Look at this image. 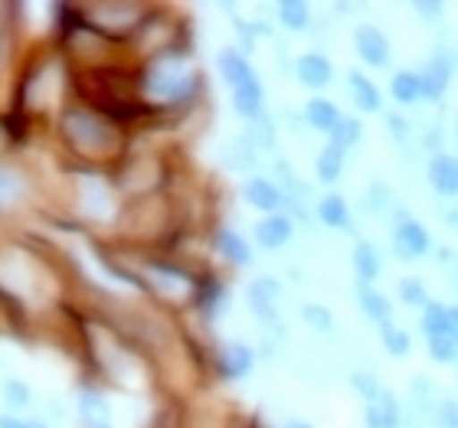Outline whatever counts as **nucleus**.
I'll use <instances>...</instances> for the list:
<instances>
[{
	"mask_svg": "<svg viewBox=\"0 0 458 428\" xmlns=\"http://www.w3.org/2000/svg\"><path fill=\"white\" fill-rule=\"evenodd\" d=\"M288 222L285 219H266V222H259V242H262V246H282V242H285L288 239Z\"/></svg>",
	"mask_w": 458,
	"mask_h": 428,
	"instance_id": "nucleus-12",
	"label": "nucleus"
},
{
	"mask_svg": "<svg viewBox=\"0 0 458 428\" xmlns=\"http://www.w3.org/2000/svg\"><path fill=\"white\" fill-rule=\"evenodd\" d=\"M449 333L455 337V343H458V307H452V311H449Z\"/></svg>",
	"mask_w": 458,
	"mask_h": 428,
	"instance_id": "nucleus-29",
	"label": "nucleus"
},
{
	"mask_svg": "<svg viewBox=\"0 0 458 428\" xmlns=\"http://www.w3.org/2000/svg\"><path fill=\"white\" fill-rule=\"evenodd\" d=\"M259 102H262V92H259L256 82H246V86L236 88V108L242 114H256L259 112Z\"/></svg>",
	"mask_w": 458,
	"mask_h": 428,
	"instance_id": "nucleus-17",
	"label": "nucleus"
},
{
	"mask_svg": "<svg viewBox=\"0 0 458 428\" xmlns=\"http://www.w3.org/2000/svg\"><path fill=\"white\" fill-rule=\"evenodd\" d=\"M429 183L439 193H445V197L458 193V157H449V154L436 157L429 164Z\"/></svg>",
	"mask_w": 458,
	"mask_h": 428,
	"instance_id": "nucleus-3",
	"label": "nucleus"
},
{
	"mask_svg": "<svg viewBox=\"0 0 458 428\" xmlns=\"http://www.w3.org/2000/svg\"><path fill=\"white\" fill-rule=\"evenodd\" d=\"M383 343H386V350H390L393 357H403V353L410 350V337L403 331H396V327H386V331H383Z\"/></svg>",
	"mask_w": 458,
	"mask_h": 428,
	"instance_id": "nucleus-20",
	"label": "nucleus"
},
{
	"mask_svg": "<svg viewBox=\"0 0 458 428\" xmlns=\"http://www.w3.org/2000/svg\"><path fill=\"white\" fill-rule=\"evenodd\" d=\"M10 396H13V399H17V402L27 399V392H23V386H20V382H13V386H10Z\"/></svg>",
	"mask_w": 458,
	"mask_h": 428,
	"instance_id": "nucleus-30",
	"label": "nucleus"
},
{
	"mask_svg": "<svg viewBox=\"0 0 458 428\" xmlns=\"http://www.w3.org/2000/svg\"><path fill=\"white\" fill-rule=\"evenodd\" d=\"M341 164H344V154L341 147H331V151L321 154V161H318V173H321V180H337L341 177Z\"/></svg>",
	"mask_w": 458,
	"mask_h": 428,
	"instance_id": "nucleus-16",
	"label": "nucleus"
},
{
	"mask_svg": "<svg viewBox=\"0 0 458 428\" xmlns=\"http://www.w3.org/2000/svg\"><path fill=\"white\" fill-rule=\"evenodd\" d=\"M282 17H285V23L292 29H301V27H305L308 10L301 7V4H282Z\"/></svg>",
	"mask_w": 458,
	"mask_h": 428,
	"instance_id": "nucleus-23",
	"label": "nucleus"
},
{
	"mask_svg": "<svg viewBox=\"0 0 458 428\" xmlns=\"http://www.w3.org/2000/svg\"><path fill=\"white\" fill-rule=\"evenodd\" d=\"M305 317L315 323V327H321V331H327V327H331V315H327L325 307H308Z\"/></svg>",
	"mask_w": 458,
	"mask_h": 428,
	"instance_id": "nucleus-25",
	"label": "nucleus"
},
{
	"mask_svg": "<svg viewBox=\"0 0 458 428\" xmlns=\"http://www.w3.org/2000/svg\"><path fill=\"white\" fill-rule=\"evenodd\" d=\"M347 86H351V92H353V102H357L363 112H377V108H380V92H377V86H373L367 76H360V72H351Z\"/></svg>",
	"mask_w": 458,
	"mask_h": 428,
	"instance_id": "nucleus-5",
	"label": "nucleus"
},
{
	"mask_svg": "<svg viewBox=\"0 0 458 428\" xmlns=\"http://www.w3.org/2000/svg\"><path fill=\"white\" fill-rule=\"evenodd\" d=\"M220 66H223V72H226V79L236 88L246 86V82H252V72H249V66L236 56V53H226V56L220 59Z\"/></svg>",
	"mask_w": 458,
	"mask_h": 428,
	"instance_id": "nucleus-13",
	"label": "nucleus"
},
{
	"mask_svg": "<svg viewBox=\"0 0 458 428\" xmlns=\"http://www.w3.org/2000/svg\"><path fill=\"white\" fill-rule=\"evenodd\" d=\"M288 428H311V425H301V422H292Z\"/></svg>",
	"mask_w": 458,
	"mask_h": 428,
	"instance_id": "nucleus-31",
	"label": "nucleus"
},
{
	"mask_svg": "<svg viewBox=\"0 0 458 428\" xmlns=\"http://www.w3.org/2000/svg\"><path fill=\"white\" fill-rule=\"evenodd\" d=\"M308 122L315 124V128H321V131H335L337 122H341V114H337V108L331 105V102L315 98V102L308 105Z\"/></svg>",
	"mask_w": 458,
	"mask_h": 428,
	"instance_id": "nucleus-9",
	"label": "nucleus"
},
{
	"mask_svg": "<svg viewBox=\"0 0 458 428\" xmlns=\"http://www.w3.org/2000/svg\"><path fill=\"white\" fill-rule=\"evenodd\" d=\"M420 79H422V96H442V88L449 86V66L439 63V59H432Z\"/></svg>",
	"mask_w": 458,
	"mask_h": 428,
	"instance_id": "nucleus-8",
	"label": "nucleus"
},
{
	"mask_svg": "<svg viewBox=\"0 0 458 428\" xmlns=\"http://www.w3.org/2000/svg\"><path fill=\"white\" fill-rule=\"evenodd\" d=\"M400 295L410 305H426V291H422L420 281H400Z\"/></svg>",
	"mask_w": 458,
	"mask_h": 428,
	"instance_id": "nucleus-24",
	"label": "nucleus"
},
{
	"mask_svg": "<svg viewBox=\"0 0 458 428\" xmlns=\"http://www.w3.org/2000/svg\"><path fill=\"white\" fill-rule=\"evenodd\" d=\"M318 213H321V219H325L327 226H347V206H344L341 197H325Z\"/></svg>",
	"mask_w": 458,
	"mask_h": 428,
	"instance_id": "nucleus-15",
	"label": "nucleus"
},
{
	"mask_svg": "<svg viewBox=\"0 0 458 428\" xmlns=\"http://www.w3.org/2000/svg\"><path fill=\"white\" fill-rule=\"evenodd\" d=\"M429 350L439 363H452L458 357V343L452 333H429Z\"/></svg>",
	"mask_w": 458,
	"mask_h": 428,
	"instance_id": "nucleus-14",
	"label": "nucleus"
},
{
	"mask_svg": "<svg viewBox=\"0 0 458 428\" xmlns=\"http://www.w3.org/2000/svg\"><path fill=\"white\" fill-rule=\"evenodd\" d=\"M393 96L403 105H416L422 96V79L416 72H400V76L393 79Z\"/></svg>",
	"mask_w": 458,
	"mask_h": 428,
	"instance_id": "nucleus-7",
	"label": "nucleus"
},
{
	"mask_svg": "<svg viewBox=\"0 0 458 428\" xmlns=\"http://www.w3.org/2000/svg\"><path fill=\"white\" fill-rule=\"evenodd\" d=\"M246 200L252 203V206H259V210H276L278 203H282V193L272 187L268 180H249L246 183Z\"/></svg>",
	"mask_w": 458,
	"mask_h": 428,
	"instance_id": "nucleus-6",
	"label": "nucleus"
},
{
	"mask_svg": "<svg viewBox=\"0 0 458 428\" xmlns=\"http://www.w3.org/2000/svg\"><path fill=\"white\" fill-rule=\"evenodd\" d=\"M396 252L403 258H422L429 252V232L412 222V219H403L400 229H396Z\"/></svg>",
	"mask_w": 458,
	"mask_h": 428,
	"instance_id": "nucleus-1",
	"label": "nucleus"
},
{
	"mask_svg": "<svg viewBox=\"0 0 458 428\" xmlns=\"http://www.w3.org/2000/svg\"><path fill=\"white\" fill-rule=\"evenodd\" d=\"M331 134H335V147H341V151H344V147L357 144V138H360V124H357V122H344V118H341V122H337V128Z\"/></svg>",
	"mask_w": 458,
	"mask_h": 428,
	"instance_id": "nucleus-19",
	"label": "nucleus"
},
{
	"mask_svg": "<svg viewBox=\"0 0 458 428\" xmlns=\"http://www.w3.org/2000/svg\"><path fill=\"white\" fill-rule=\"evenodd\" d=\"M357 49L370 66H386L390 63V46L377 27H360L357 29Z\"/></svg>",
	"mask_w": 458,
	"mask_h": 428,
	"instance_id": "nucleus-2",
	"label": "nucleus"
},
{
	"mask_svg": "<svg viewBox=\"0 0 458 428\" xmlns=\"http://www.w3.org/2000/svg\"><path fill=\"white\" fill-rule=\"evenodd\" d=\"M360 305L367 311V317H373V321H390V301L383 295H377L373 288L367 285L360 288Z\"/></svg>",
	"mask_w": 458,
	"mask_h": 428,
	"instance_id": "nucleus-11",
	"label": "nucleus"
},
{
	"mask_svg": "<svg viewBox=\"0 0 458 428\" xmlns=\"http://www.w3.org/2000/svg\"><path fill=\"white\" fill-rule=\"evenodd\" d=\"M220 248L226 252L229 258H233V262H249V248L242 246V242H239L233 232H223V236H220Z\"/></svg>",
	"mask_w": 458,
	"mask_h": 428,
	"instance_id": "nucleus-21",
	"label": "nucleus"
},
{
	"mask_svg": "<svg viewBox=\"0 0 458 428\" xmlns=\"http://www.w3.org/2000/svg\"><path fill=\"white\" fill-rule=\"evenodd\" d=\"M442 425L458 428V406L455 402H445V406H442Z\"/></svg>",
	"mask_w": 458,
	"mask_h": 428,
	"instance_id": "nucleus-27",
	"label": "nucleus"
},
{
	"mask_svg": "<svg viewBox=\"0 0 458 428\" xmlns=\"http://www.w3.org/2000/svg\"><path fill=\"white\" fill-rule=\"evenodd\" d=\"M353 386H357V392H360V396H367V399L370 402H377L383 396L380 392V386H377V380H373L370 373H353Z\"/></svg>",
	"mask_w": 458,
	"mask_h": 428,
	"instance_id": "nucleus-22",
	"label": "nucleus"
},
{
	"mask_svg": "<svg viewBox=\"0 0 458 428\" xmlns=\"http://www.w3.org/2000/svg\"><path fill=\"white\" fill-rule=\"evenodd\" d=\"M246 370H249V353L246 350L229 353V373H246Z\"/></svg>",
	"mask_w": 458,
	"mask_h": 428,
	"instance_id": "nucleus-26",
	"label": "nucleus"
},
{
	"mask_svg": "<svg viewBox=\"0 0 458 428\" xmlns=\"http://www.w3.org/2000/svg\"><path fill=\"white\" fill-rule=\"evenodd\" d=\"M422 327H426V337L429 333H449V311L439 305H429L426 317H422Z\"/></svg>",
	"mask_w": 458,
	"mask_h": 428,
	"instance_id": "nucleus-18",
	"label": "nucleus"
},
{
	"mask_svg": "<svg viewBox=\"0 0 458 428\" xmlns=\"http://www.w3.org/2000/svg\"><path fill=\"white\" fill-rule=\"evenodd\" d=\"M420 13H422V17H439L442 4H420Z\"/></svg>",
	"mask_w": 458,
	"mask_h": 428,
	"instance_id": "nucleus-28",
	"label": "nucleus"
},
{
	"mask_svg": "<svg viewBox=\"0 0 458 428\" xmlns=\"http://www.w3.org/2000/svg\"><path fill=\"white\" fill-rule=\"evenodd\" d=\"M298 76H301V82L305 86H327L331 82V63H327L325 56H318V53H311V56H301L298 59Z\"/></svg>",
	"mask_w": 458,
	"mask_h": 428,
	"instance_id": "nucleus-4",
	"label": "nucleus"
},
{
	"mask_svg": "<svg viewBox=\"0 0 458 428\" xmlns=\"http://www.w3.org/2000/svg\"><path fill=\"white\" fill-rule=\"evenodd\" d=\"M353 268H357V275H360L363 281H373V278L380 275V258H377V248L367 246V242L353 248Z\"/></svg>",
	"mask_w": 458,
	"mask_h": 428,
	"instance_id": "nucleus-10",
	"label": "nucleus"
}]
</instances>
